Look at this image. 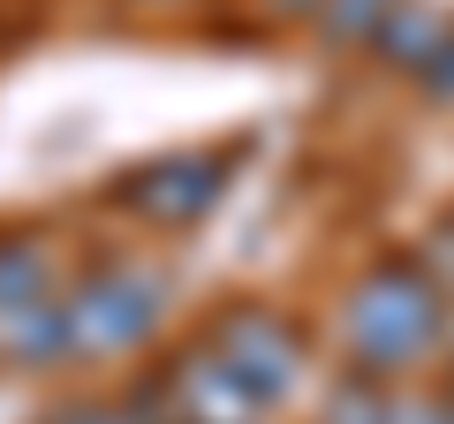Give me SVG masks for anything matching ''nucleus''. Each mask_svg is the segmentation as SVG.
<instances>
[{"label":"nucleus","instance_id":"nucleus-7","mask_svg":"<svg viewBox=\"0 0 454 424\" xmlns=\"http://www.w3.org/2000/svg\"><path fill=\"white\" fill-rule=\"evenodd\" d=\"M46 295H61L53 250L38 243L31 228H0V342H8V334H16V318H31Z\"/></svg>","mask_w":454,"mask_h":424},{"label":"nucleus","instance_id":"nucleus-11","mask_svg":"<svg viewBox=\"0 0 454 424\" xmlns=\"http://www.w3.org/2000/svg\"><path fill=\"white\" fill-rule=\"evenodd\" d=\"M424 265H432L439 288L454 295V212H439V220H432V235H424Z\"/></svg>","mask_w":454,"mask_h":424},{"label":"nucleus","instance_id":"nucleus-8","mask_svg":"<svg viewBox=\"0 0 454 424\" xmlns=\"http://www.w3.org/2000/svg\"><path fill=\"white\" fill-rule=\"evenodd\" d=\"M310 424H402V409L387 402V379H372V372H348L325 387V402H318V417Z\"/></svg>","mask_w":454,"mask_h":424},{"label":"nucleus","instance_id":"nucleus-14","mask_svg":"<svg viewBox=\"0 0 454 424\" xmlns=\"http://www.w3.org/2000/svg\"><path fill=\"white\" fill-rule=\"evenodd\" d=\"M424 91H432V98H454V46L439 53V68H432V76H424Z\"/></svg>","mask_w":454,"mask_h":424},{"label":"nucleus","instance_id":"nucleus-4","mask_svg":"<svg viewBox=\"0 0 454 424\" xmlns=\"http://www.w3.org/2000/svg\"><path fill=\"white\" fill-rule=\"evenodd\" d=\"M121 402L145 424H265V402L250 394V379L197 334V342L167 349Z\"/></svg>","mask_w":454,"mask_h":424},{"label":"nucleus","instance_id":"nucleus-10","mask_svg":"<svg viewBox=\"0 0 454 424\" xmlns=\"http://www.w3.org/2000/svg\"><path fill=\"white\" fill-rule=\"evenodd\" d=\"M38 424H145L129 402H53L38 409Z\"/></svg>","mask_w":454,"mask_h":424},{"label":"nucleus","instance_id":"nucleus-15","mask_svg":"<svg viewBox=\"0 0 454 424\" xmlns=\"http://www.w3.org/2000/svg\"><path fill=\"white\" fill-rule=\"evenodd\" d=\"M129 8H182V0H129Z\"/></svg>","mask_w":454,"mask_h":424},{"label":"nucleus","instance_id":"nucleus-6","mask_svg":"<svg viewBox=\"0 0 454 424\" xmlns=\"http://www.w3.org/2000/svg\"><path fill=\"white\" fill-rule=\"evenodd\" d=\"M447 46H454V8L447 0H394L387 31L372 38V61L394 68V76H409V83H424Z\"/></svg>","mask_w":454,"mask_h":424},{"label":"nucleus","instance_id":"nucleus-9","mask_svg":"<svg viewBox=\"0 0 454 424\" xmlns=\"http://www.w3.org/2000/svg\"><path fill=\"white\" fill-rule=\"evenodd\" d=\"M394 0H325L318 8V38L333 53H372V38L387 31Z\"/></svg>","mask_w":454,"mask_h":424},{"label":"nucleus","instance_id":"nucleus-13","mask_svg":"<svg viewBox=\"0 0 454 424\" xmlns=\"http://www.w3.org/2000/svg\"><path fill=\"white\" fill-rule=\"evenodd\" d=\"M258 8H265L273 23H318V8H325V0H258Z\"/></svg>","mask_w":454,"mask_h":424},{"label":"nucleus","instance_id":"nucleus-1","mask_svg":"<svg viewBox=\"0 0 454 424\" xmlns=\"http://www.w3.org/2000/svg\"><path fill=\"white\" fill-rule=\"evenodd\" d=\"M447 310H454V295L439 288L424 250H379L340 295V357L372 379H402L424 357H439Z\"/></svg>","mask_w":454,"mask_h":424},{"label":"nucleus","instance_id":"nucleus-12","mask_svg":"<svg viewBox=\"0 0 454 424\" xmlns=\"http://www.w3.org/2000/svg\"><path fill=\"white\" fill-rule=\"evenodd\" d=\"M402 424H454V394H424V402H409Z\"/></svg>","mask_w":454,"mask_h":424},{"label":"nucleus","instance_id":"nucleus-5","mask_svg":"<svg viewBox=\"0 0 454 424\" xmlns=\"http://www.w3.org/2000/svg\"><path fill=\"white\" fill-rule=\"evenodd\" d=\"M205 342L250 379V394H258L265 409H280L310 372V326L295 310L265 303V295H227V303H212Z\"/></svg>","mask_w":454,"mask_h":424},{"label":"nucleus","instance_id":"nucleus-3","mask_svg":"<svg viewBox=\"0 0 454 424\" xmlns=\"http://www.w3.org/2000/svg\"><path fill=\"white\" fill-rule=\"evenodd\" d=\"M167 265L145 258H98L68 280V364H121L160 334L167 318Z\"/></svg>","mask_w":454,"mask_h":424},{"label":"nucleus","instance_id":"nucleus-2","mask_svg":"<svg viewBox=\"0 0 454 424\" xmlns=\"http://www.w3.org/2000/svg\"><path fill=\"white\" fill-rule=\"evenodd\" d=\"M250 160V137H220V145H182L160 152V160H137L98 190V205L137 220V228H160V235H190L197 220H212V205L227 197L235 167Z\"/></svg>","mask_w":454,"mask_h":424}]
</instances>
